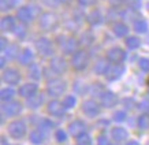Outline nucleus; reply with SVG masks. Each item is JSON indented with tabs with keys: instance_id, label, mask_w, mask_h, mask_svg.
<instances>
[{
	"instance_id": "nucleus-1",
	"label": "nucleus",
	"mask_w": 149,
	"mask_h": 145,
	"mask_svg": "<svg viewBox=\"0 0 149 145\" xmlns=\"http://www.w3.org/2000/svg\"><path fill=\"white\" fill-rule=\"evenodd\" d=\"M59 17L52 11H45L40 15V19H38V25L40 27L44 30V32H54L56 30L59 26Z\"/></svg>"
},
{
	"instance_id": "nucleus-2",
	"label": "nucleus",
	"mask_w": 149,
	"mask_h": 145,
	"mask_svg": "<svg viewBox=\"0 0 149 145\" xmlns=\"http://www.w3.org/2000/svg\"><path fill=\"white\" fill-rule=\"evenodd\" d=\"M45 91L51 97H60L67 91V82L62 78H52L47 84Z\"/></svg>"
},
{
	"instance_id": "nucleus-3",
	"label": "nucleus",
	"mask_w": 149,
	"mask_h": 145,
	"mask_svg": "<svg viewBox=\"0 0 149 145\" xmlns=\"http://www.w3.org/2000/svg\"><path fill=\"white\" fill-rule=\"evenodd\" d=\"M91 58L86 49H78L74 55H71V67L75 71H84L89 66Z\"/></svg>"
},
{
	"instance_id": "nucleus-4",
	"label": "nucleus",
	"mask_w": 149,
	"mask_h": 145,
	"mask_svg": "<svg viewBox=\"0 0 149 145\" xmlns=\"http://www.w3.org/2000/svg\"><path fill=\"white\" fill-rule=\"evenodd\" d=\"M7 130H8V134L11 138L21 140V138H23V137L26 136L27 125L22 119H14V121H11V122L8 123Z\"/></svg>"
},
{
	"instance_id": "nucleus-5",
	"label": "nucleus",
	"mask_w": 149,
	"mask_h": 145,
	"mask_svg": "<svg viewBox=\"0 0 149 145\" xmlns=\"http://www.w3.org/2000/svg\"><path fill=\"white\" fill-rule=\"evenodd\" d=\"M34 47H36L37 52L45 58H51L55 54V47L48 37H38L34 43Z\"/></svg>"
},
{
	"instance_id": "nucleus-6",
	"label": "nucleus",
	"mask_w": 149,
	"mask_h": 145,
	"mask_svg": "<svg viewBox=\"0 0 149 145\" xmlns=\"http://www.w3.org/2000/svg\"><path fill=\"white\" fill-rule=\"evenodd\" d=\"M82 112L85 114L88 118H96L99 116L100 112H101V105L93 99H88L84 100V103L81 105Z\"/></svg>"
},
{
	"instance_id": "nucleus-7",
	"label": "nucleus",
	"mask_w": 149,
	"mask_h": 145,
	"mask_svg": "<svg viewBox=\"0 0 149 145\" xmlns=\"http://www.w3.org/2000/svg\"><path fill=\"white\" fill-rule=\"evenodd\" d=\"M23 104L18 100H11L7 103H3L1 105V114L4 116H17L22 112Z\"/></svg>"
},
{
	"instance_id": "nucleus-8",
	"label": "nucleus",
	"mask_w": 149,
	"mask_h": 145,
	"mask_svg": "<svg viewBox=\"0 0 149 145\" xmlns=\"http://www.w3.org/2000/svg\"><path fill=\"white\" fill-rule=\"evenodd\" d=\"M1 79L4 84H8L10 86L18 85L21 81V72L14 67H6L1 72Z\"/></svg>"
},
{
	"instance_id": "nucleus-9",
	"label": "nucleus",
	"mask_w": 149,
	"mask_h": 145,
	"mask_svg": "<svg viewBox=\"0 0 149 145\" xmlns=\"http://www.w3.org/2000/svg\"><path fill=\"white\" fill-rule=\"evenodd\" d=\"M67 62L63 56H54L49 62V68L52 70L55 75H63L64 72L67 71Z\"/></svg>"
},
{
	"instance_id": "nucleus-10",
	"label": "nucleus",
	"mask_w": 149,
	"mask_h": 145,
	"mask_svg": "<svg viewBox=\"0 0 149 145\" xmlns=\"http://www.w3.org/2000/svg\"><path fill=\"white\" fill-rule=\"evenodd\" d=\"M107 59L111 64H120L126 59V52L119 47H112L107 52Z\"/></svg>"
},
{
	"instance_id": "nucleus-11",
	"label": "nucleus",
	"mask_w": 149,
	"mask_h": 145,
	"mask_svg": "<svg viewBox=\"0 0 149 145\" xmlns=\"http://www.w3.org/2000/svg\"><path fill=\"white\" fill-rule=\"evenodd\" d=\"M47 111H48V114H49L51 116L63 118L64 112H66V108H64V105L62 101L54 99V100H51V101H48V104H47Z\"/></svg>"
},
{
	"instance_id": "nucleus-12",
	"label": "nucleus",
	"mask_w": 149,
	"mask_h": 145,
	"mask_svg": "<svg viewBox=\"0 0 149 145\" xmlns=\"http://www.w3.org/2000/svg\"><path fill=\"white\" fill-rule=\"evenodd\" d=\"M37 93H38V85L36 82H26V84L19 86L18 91V95L23 99H30L32 96L37 95Z\"/></svg>"
},
{
	"instance_id": "nucleus-13",
	"label": "nucleus",
	"mask_w": 149,
	"mask_h": 145,
	"mask_svg": "<svg viewBox=\"0 0 149 145\" xmlns=\"http://www.w3.org/2000/svg\"><path fill=\"white\" fill-rule=\"evenodd\" d=\"M17 18L21 23H30L34 19V14H33V10L32 7H29V6H22V7H19L18 11H17Z\"/></svg>"
},
{
	"instance_id": "nucleus-14",
	"label": "nucleus",
	"mask_w": 149,
	"mask_h": 145,
	"mask_svg": "<svg viewBox=\"0 0 149 145\" xmlns=\"http://www.w3.org/2000/svg\"><path fill=\"white\" fill-rule=\"evenodd\" d=\"M126 71V68L123 66V63L120 64H109L108 71L105 74V78L108 81H118L119 78L123 75V72Z\"/></svg>"
},
{
	"instance_id": "nucleus-15",
	"label": "nucleus",
	"mask_w": 149,
	"mask_h": 145,
	"mask_svg": "<svg viewBox=\"0 0 149 145\" xmlns=\"http://www.w3.org/2000/svg\"><path fill=\"white\" fill-rule=\"evenodd\" d=\"M68 133L71 134L72 137H78L86 133V125L84 121L81 119H74L72 122L68 123Z\"/></svg>"
},
{
	"instance_id": "nucleus-16",
	"label": "nucleus",
	"mask_w": 149,
	"mask_h": 145,
	"mask_svg": "<svg viewBox=\"0 0 149 145\" xmlns=\"http://www.w3.org/2000/svg\"><path fill=\"white\" fill-rule=\"evenodd\" d=\"M100 103L105 108H112L118 104V96L112 91H105L100 96Z\"/></svg>"
},
{
	"instance_id": "nucleus-17",
	"label": "nucleus",
	"mask_w": 149,
	"mask_h": 145,
	"mask_svg": "<svg viewBox=\"0 0 149 145\" xmlns=\"http://www.w3.org/2000/svg\"><path fill=\"white\" fill-rule=\"evenodd\" d=\"M79 41L77 38H74V37H67V40L64 43V45L60 48V49L63 51L64 55H74L79 49Z\"/></svg>"
},
{
	"instance_id": "nucleus-18",
	"label": "nucleus",
	"mask_w": 149,
	"mask_h": 145,
	"mask_svg": "<svg viewBox=\"0 0 149 145\" xmlns=\"http://www.w3.org/2000/svg\"><path fill=\"white\" fill-rule=\"evenodd\" d=\"M17 27V23H15V18L11 17V15H4L1 21H0V29L3 33H10L14 32Z\"/></svg>"
},
{
	"instance_id": "nucleus-19",
	"label": "nucleus",
	"mask_w": 149,
	"mask_h": 145,
	"mask_svg": "<svg viewBox=\"0 0 149 145\" xmlns=\"http://www.w3.org/2000/svg\"><path fill=\"white\" fill-rule=\"evenodd\" d=\"M86 21H88L89 25H92V26H99V25L103 23L104 17L99 8H93L91 13L86 15Z\"/></svg>"
},
{
	"instance_id": "nucleus-20",
	"label": "nucleus",
	"mask_w": 149,
	"mask_h": 145,
	"mask_svg": "<svg viewBox=\"0 0 149 145\" xmlns=\"http://www.w3.org/2000/svg\"><path fill=\"white\" fill-rule=\"evenodd\" d=\"M111 138L113 141H116V142L126 141L129 138V132H127L125 127H120V126L112 127V130H111Z\"/></svg>"
},
{
	"instance_id": "nucleus-21",
	"label": "nucleus",
	"mask_w": 149,
	"mask_h": 145,
	"mask_svg": "<svg viewBox=\"0 0 149 145\" xmlns=\"http://www.w3.org/2000/svg\"><path fill=\"white\" fill-rule=\"evenodd\" d=\"M29 140H30V142L34 145H41V144L45 142L47 133L44 132V130H41V129H36V130H33V132L30 133Z\"/></svg>"
},
{
	"instance_id": "nucleus-22",
	"label": "nucleus",
	"mask_w": 149,
	"mask_h": 145,
	"mask_svg": "<svg viewBox=\"0 0 149 145\" xmlns=\"http://www.w3.org/2000/svg\"><path fill=\"white\" fill-rule=\"evenodd\" d=\"M27 100V108H30V109H37V108H40L41 105L44 104V101H45V99H44V95L42 93H37V95L32 96L30 99H26Z\"/></svg>"
},
{
	"instance_id": "nucleus-23",
	"label": "nucleus",
	"mask_w": 149,
	"mask_h": 145,
	"mask_svg": "<svg viewBox=\"0 0 149 145\" xmlns=\"http://www.w3.org/2000/svg\"><path fill=\"white\" fill-rule=\"evenodd\" d=\"M33 59H34V55H33V51L30 48H25L22 49L21 55H19V63L22 64V66H30L33 63Z\"/></svg>"
},
{
	"instance_id": "nucleus-24",
	"label": "nucleus",
	"mask_w": 149,
	"mask_h": 145,
	"mask_svg": "<svg viewBox=\"0 0 149 145\" xmlns=\"http://www.w3.org/2000/svg\"><path fill=\"white\" fill-rule=\"evenodd\" d=\"M108 67H109V62L107 58L105 59H99L96 62L95 67H93V71L97 75H105L107 71H108Z\"/></svg>"
},
{
	"instance_id": "nucleus-25",
	"label": "nucleus",
	"mask_w": 149,
	"mask_h": 145,
	"mask_svg": "<svg viewBox=\"0 0 149 145\" xmlns=\"http://www.w3.org/2000/svg\"><path fill=\"white\" fill-rule=\"evenodd\" d=\"M129 26H127L126 23L123 22H116L115 25L112 26V32L113 34L116 37H119V38H123V37H127V34H129Z\"/></svg>"
},
{
	"instance_id": "nucleus-26",
	"label": "nucleus",
	"mask_w": 149,
	"mask_h": 145,
	"mask_svg": "<svg viewBox=\"0 0 149 145\" xmlns=\"http://www.w3.org/2000/svg\"><path fill=\"white\" fill-rule=\"evenodd\" d=\"M29 77L34 81H38L42 77V67L37 63H32L29 66Z\"/></svg>"
},
{
	"instance_id": "nucleus-27",
	"label": "nucleus",
	"mask_w": 149,
	"mask_h": 145,
	"mask_svg": "<svg viewBox=\"0 0 149 145\" xmlns=\"http://www.w3.org/2000/svg\"><path fill=\"white\" fill-rule=\"evenodd\" d=\"M21 52H22V51L19 49L18 44H10L8 48L6 49L4 55L8 58V59H18L19 55H21Z\"/></svg>"
},
{
	"instance_id": "nucleus-28",
	"label": "nucleus",
	"mask_w": 149,
	"mask_h": 145,
	"mask_svg": "<svg viewBox=\"0 0 149 145\" xmlns=\"http://www.w3.org/2000/svg\"><path fill=\"white\" fill-rule=\"evenodd\" d=\"M133 29H134L136 33H138V34H145V33L148 32L149 25L145 19H137V21H134V23H133Z\"/></svg>"
},
{
	"instance_id": "nucleus-29",
	"label": "nucleus",
	"mask_w": 149,
	"mask_h": 145,
	"mask_svg": "<svg viewBox=\"0 0 149 145\" xmlns=\"http://www.w3.org/2000/svg\"><path fill=\"white\" fill-rule=\"evenodd\" d=\"M125 45H126L129 49L134 51V49H137V48H140L141 40L137 36H127L126 40H125Z\"/></svg>"
},
{
	"instance_id": "nucleus-30",
	"label": "nucleus",
	"mask_w": 149,
	"mask_h": 145,
	"mask_svg": "<svg viewBox=\"0 0 149 145\" xmlns=\"http://www.w3.org/2000/svg\"><path fill=\"white\" fill-rule=\"evenodd\" d=\"M14 96H15V91H14L13 88H3L1 92H0V99L3 103H7V101H11L14 99Z\"/></svg>"
},
{
	"instance_id": "nucleus-31",
	"label": "nucleus",
	"mask_w": 149,
	"mask_h": 145,
	"mask_svg": "<svg viewBox=\"0 0 149 145\" xmlns=\"http://www.w3.org/2000/svg\"><path fill=\"white\" fill-rule=\"evenodd\" d=\"M104 92H105V89L100 82H93L92 85H89V93L92 96H101Z\"/></svg>"
},
{
	"instance_id": "nucleus-32",
	"label": "nucleus",
	"mask_w": 149,
	"mask_h": 145,
	"mask_svg": "<svg viewBox=\"0 0 149 145\" xmlns=\"http://www.w3.org/2000/svg\"><path fill=\"white\" fill-rule=\"evenodd\" d=\"M62 103H63L66 109H72L77 105V97L74 95H67V96H64V99Z\"/></svg>"
},
{
	"instance_id": "nucleus-33",
	"label": "nucleus",
	"mask_w": 149,
	"mask_h": 145,
	"mask_svg": "<svg viewBox=\"0 0 149 145\" xmlns=\"http://www.w3.org/2000/svg\"><path fill=\"white\" fill-rule=\"evenodd\" d=\"M137 125L141 130H148L149 129V114H142L138 116V121H137Z\"/></svg>"
},
{
	"instance_id": "nucleus-34",
	"label": "nucleus",
	"mask_w": 149,
	"mask_h": 145,
	"mask_svg": "<svg viewBox=\"0 0 149 145\" xmlns=\"http://www.w3.org/2000/svg\"><path fill=\"white\" fill-rule=\"evenodd\" d=\"M14 34L18 37L19 40H23L27 34V29H26V25L25 23H21V25H17L15 30H14Z\"/></svg>"
},
{
	"instance_id": "nucleus-35",
	"label": "nucleus",
	"mask_w": 149,
	"mask_h": 145,
	"mask_svg": "<svg viewBox=\"0 0 149 145\" xmlns=\"http://www.w3.org/2000/svg\"><path fill=\"white\" fill-rule=\"evenodd\" d=\"M15 6H17V0H0V7L3 13L13 10Z\"/></svg>"
},
{
	"instance_id": "nucleus-36",
	"label": "nucleus",
	"mask_w": 149,
	"mask_h": 145,
	"mask_svg": "<svg viewBox=\"0 0 149 145\" xmlns=\"http://www.w3.org/2000/svg\"><path fill=\"white\" fill-rule=\"evenodd\" d=\"M77 145H92V137L88 133H84L77 137Z\"/></svg>"
},
{
	"instance_id": "nucleus-37",
	"label": "nucleus",
	"mask_w": 149,
	"mask_h": 145,
	"mask_svg": "<svg viewBox=\"0 0 149 145\" xmlns=\"http://www.w3.org/2000/svg\"><path fill=\"white\" fill-rule=\"evenodd\" d=\"M38 127H40L41 130L47 132V130L54 129V127H55V123L52 122V121H49V119H41L40 123H38Z\"/></svg>"
},
{
	"instance_id": "nucleus-38",
	"label": "nucleus",
	"mask_w": 149,
	"mask_h": 145,
	"mask_svg": "<svg viewBox=\"0 0 149 145\" xmlns=\"http://www.w3.org/2000/svg\"><path fill=\"white\" fill-rule=\"evenodd\" d=\"M55 138L58 141L59 144H63L67 141V133L64 132L63 129H58L56 132H55Z\"/></svg>"
},
{
	"instance_id": "nucleus-39",
	"label": "nucleus",
	"mask_w": 149,
	"mask_h": 145,
	"mask_svg": "<svg viewBox=\"0 0 149 145\" xmlns=\"http://www.w3.org/2000/svg\"><path fill=\"white\" fill-rule=\"evenodd\" d=\"M125 4L129 10L137 11L141 8V0H125Z\"/></svg>"
},
{
	"instance_id": "nucleus-40",
	"label": "nucleus",
	"mask_w": 149,
	"mask_h": 145,
	"mask_svg": "<svg viewBox=\"0 0 149 145\" xmlns=\"http://www.w3.org/2000/svg\"><path fill=\"white\" fill-rule=\"evenodd\" d=\"M126 118H127V114H126V111H122V109H119V111H116V112L113 114V121L116 123H122V122H125L126 121Z\"/></svg>"
},
{
	"instance_id": "nucleus-41",
	"label": "nucleus",
	"mask_w": 149,
	"mask_h": 145,
	"mask_svg": "<svg viewBox=\"0 0 149 145\" xmlns=\"http://www.w3.org/2000/svg\"><path fill=\"white\" fill-rule=\"evenodd\" d=\"M42 4L47 6L48 8H58L59 6L63 3V0H41Z\"/></svg>"
},
{
	"instance_id": "nucleus-42",
	"label": "nucleus",
	"mask_w": 149,
	"mask_h": 145,
	"mask_svg": "<svg viewBox=\"0 0 149 145\" xmlns=\"http://www.w3.org/2000/svg\"><path fill=\"white\" fill-rule=\"evenodd\" d=\"M138 66L142 71L149 72V58H140L138 59Z\"/></svg>"
},
{
	"instance_id": "nucleus-43",
	"label": "nucleus",
	"mask_w": 149,
	"mask_h": 145,
	"mask_svg": "<svg viewBox=\"0 0 149 145\" xmlns=\"http://www.w3.org/2000/svg\"><path fill=\"white\" fill-rule=\"evenodd\" d=\"M82 40L81 43H85V45H91L92 43H93V36H92L91 32H85L84 34H82Z\"/></svg>"
},
{
	"instance_id": "nucleus-44",
	"label": "nucleus",
	"mask_w": 149,
	"mask_h": 145,
	"mask_svg": "<svg viewBox=\"0 0 149 145\" xmlns=\"http://www.w3.org/2000/svg\"><path fill=\"white\" fill-rule=\"evenodd\" d=\"M97 145H111V142H109V138L107 136L101 134V136L97 138Z\"/></svg>"
},
{
	"instance_id": "nucleus-45",
	"label": "nucleus",
	"mask_w": 149,
	"mask_h": 145,
	"mask_svg": "<svg viewBox=\"0 0 149 145\" xmlns=\"http://www.w3.org/2000/svg\"><path fill=\"white\" fill-rule=\"evenodd\" d=\"M8 40H7V38H6L4 36L1 37V38H0V49H1V52H6V49H7V48H8Z\"/></svg>"
},
{
	"instance_id": "nucleus-46",
	"label": "nucleus",
	"mask_w": 149,
	"mask_h": 145,
	"mask_svg": "<svg viewBox=\"0 0 149 145\" xmlns=\"http://www.w3.org/2000/svg\"><path fill=\"white\" fill-rule=\"evenodd\" d=\"M78 3L82 6V7H91L96 3V0H77Z\"/></svg>"
},
{
	"instance_id": "nucleus-47",
	"label": "nucleus",
	"mask_w": 149,
	"mask_h": 145,
	"mask_svg": "<svg viewBox=\"0 0 149 145\" xmlns=\"http://www.w3.org/2000/svg\"><path fill=\"white\" fill-rule=\"evenodd\" d=\"M66 40H67V36H64V34H60V36L56 37V43H58V45L60 47V48H62V47L64 45Z\"/></svg>"
},
{
	"instance_id": "nucleus-48",
	"label": "nucleus",
	"mask_w": 149,
	"mask_h": 145,
	"mask_svg": "<svg viewBox=\"0 0 149 145\" xmlns=\"http://www.w3.org/2000/svg\"><path fill=\"white\" fill-rule=\"evenodd\" d=\"M7 60H8V58L6 56V55H1V59H0V67L4 70L6 68V63H7Z\"/></svg>"
},
{
	"instance_id": "nucleus-49",
	"label": "nucleus",
	"mask_w": 149,
	"mask_h": 145,
	"mask_svg": "<svg viewBox=\"0 0 149 145\" xmlns=\"http://www.w3.org/2000/svg\"><path fill=\"white\" fill-rule=\"evenodd\" d=\"M142 109H149V100H144L142 103H141V105H140Z\"/></svg>"
},
{
	"instance_id": "nucleus-50",
	"label": "nucleus",
	"mask_w": 149,
	"mask_h": 145,
	"mask_svg": "<svg viewBox=\"0 0 149 145\" xmlns=\"http://www.w3.org/2000/svg\"><path fill=\"white\" fill-rule=\"evenodd\" d=\"M1 145H10V142L7 141L6 137H1Z\"/></svg>"
},
{
	"instance_id": "nucleus-51",
	"label": "nucleus",
	"mask_w": 149,
	"mask_h": 145,
	"mask_svg": "<svg viewBox=\"0 0 149 145\" xmlns=\"http://www.w3.org/2000/svg\"><path fill=\"white\" fill-rule=\"evenodd\" d=\"M126 145H141L140 142H137V141H127Z\"/></svg>"
},
{
	"instance_id": "nucleus-52",
	"label": "nucleus",
	"mask_w": 149,
	"mask_h": 145,
	"mask_svg": "<svg viewBox=\"0 0 149 145\" xmlns=\"http://www.w3.org/2000/svg\"><path fill=\"white\" fill-rule=\"evenodd\" d=\"M68 1H70V0H63V3H68Z\"/></svg>"
},
{
	"instance_id": "nucleus-53",
	"label": "nucleus",
	"mask_w": 149,
	"mask_h": 145,
	"mask_svg": "<svg viewBox=\"0 0 149 145\" xmlns=\"http://www.w3.org/2000/svg\"><path fill=\"white\" fill-rule=\"evenodd\" d=\"M146 84H148V86H149V78H148V79H146Z\"/></svg>"
},
{
	"instance_id": "nucleus-54",
	"label": "nucleus",
	"mask_w": 149,
	"mask_h": 145,
	"mask_svg": "<svg viewBox=\"0 0 149 145\" xmlns=\"http://www.w3.org/2000/svg\"><path fill=\"white\" fill-rule=\"evenodd\" d=\"M148 10H149V4H148Z\"/></svg>"
}]
</instances>
